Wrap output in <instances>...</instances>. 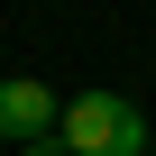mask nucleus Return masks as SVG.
Masks as SVG:
<instances>
[{"mask_svg": "<svg viewBox=\"0 0 156 156\" xmlns=\"http://www.w3.org/2000/svg\"><path fill=\"white\" fill-rule=\"evenodd\" d=\"M55 119H64V92H46L37 73H9V83H0V138L28 147V138H46Z\"/></svg>", "mask_w": 156, "mask_h": 156, "instance_id": "f03ea898", "label": "nucleus"}, {"mask_svg": "<svg viewBox=\"0 0 156 156\" xmlns=\"http://www.w3.org/2000/svg\"><path fill=\"white\" fill-rule=\"evenodd\" d=\"M55 138L73 156H147V110L129 92H73L64 119H55Z\"/></svg>", "mask_w": 156, "mask_h": 156, "instance_id": "f257e3e1", "label": "nucleus"}, {"mask_svg": "<svg viewBox=\"0 0 156 156\" xmlns=\"http://www.w3.org/2000/svg\"><path fill=\"white\" fill-rule=\"evenodd\" d=\"M28 156H73V147H64V138L46 129V138H28Z\"/></svg>", "mask_w": 156, "mask_h": 156, "instance_id": "7ed1b4c3", "label": "nucleus"}]
</instances>
